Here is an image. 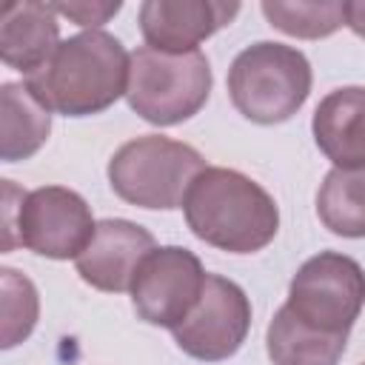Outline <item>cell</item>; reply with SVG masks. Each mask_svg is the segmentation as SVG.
Segmentation results:
<instances>
[{"instance_id":"6da1fadb","label":"cell","mask_w":365,"mask_h":365,"mask_svg":"<svg viewBox=\"0 0 365 365\" xmlns=\"http://www.w3.org/2000/svg\"><path fill=\"white\" fill-rule=\"evenodd\" d=\"M185 222L197 240L228 254H254L279 231L274 197L242 171L205 165L182 200Z\"/></svg>"},{"instance_id":"7a4b0ae2","label":"cell","mask_w":365,"mask_h":365,"mask_svg":"<svg viewBox=\"0 0 365 365\" xmlns=\"http://www.w3.org/2000/svg\"><path fill=\"white\" fill-rule=\"evenodd\" d=\"M131 54L108 31H80L63 40L54 57L26 86L57 114L88 117L114 106L128 88Z\"/></svg>"},{"instance_id":"3957f363","label":"cell","mask_w":365,"mask_h":365,"mask_svg":"<svg viewBox=\"0 0 365 365\" xmlns=\"http://www.w3.org/2000/svg\"><path fill=\"white\" fill-rule=\"evenodd\" d=\"M311 94L308 57L285 43H254L228 68V97L234 108L259 125L291 120Z\"/></svg>"},{"instance_id":"277c9868","label":"cell","mask_w":365,"mask_h":365,"mask_svg":"<svg viewBox=\"0 0 365 365\" xmlns=\"http://www.w3.org/2000/svg\"><path fill=\"white\" fill-rule=\"evenodd\" d=\"M205 160L188 143L145 134L123 143L108 160L111 191L140 208H180Z\"/></svg>"},{"instance_id":"5b68a950","label":"cell","mask_w":365,"mask_h":365,"mask_svg":"<svg viewBox=\"0 0 365 365\" xmlns=\"http://www.w3.org/2000/svg\"><path fill=\"white\" fill-rule=\"evenodd\" d=\"M208 57L197 51H160L140 46L128 63L125 100L137 117L151 125H177L194 117L211 94Z\"/></svg>"},{"instance_id":"8992f818","label":"cell","mask_w":365,"mask_h":365,"mask_svg":"<svg viewBox=\"0 0 365 365\" xmlns=\"http://www.w3.org/2000/svg\"><path fill=\"white\" fill-rule=\"evenodd\" d=\"M97 222L91 217L88 202L63 185H43L34 191H23L20 202H11V191L6 185V208H3V251L23 245L48 259H77L91 237Z\"/></svg>"},{"instance_id":"52a82bcc","label":"cell","mask_w":365,"mask_h":365,"mask_svg":"<svg viewBox=\"0 0 365 365\" xmlns=\"http://www.w3.org/2000/svg\"><path fill=\"white\" fill-rule=\"evenodd\" d=\"M285 305L305 325L348 336L365 305V271L339 251H319L297 268Z\"/></svg>"},{"instance_id":"ba28073f","label":"cell","mask_w":365,"mask_h":365,"mask_svg":"<svg viewBox=\"0 0 365 365\" xmlns=\"http://www.w3.org/2000/svg\"><path fill=\"white\" fill-rule=\"evenodd\" d=\"M208 271L194 251L180 245L154 248L131 282V305L148 325L174 331L200 302Z\"/></svg>"},{"instance_id":"9c48e42d","label":"cell","mask_w":365,"mask_h":365,"mask_svg":"<svg viewBox=\"0 0 365 365\" xmlns=\"http://www.w3.org/2000/svg\"><path fill=\"white\" fill-rule=\"evenodd\" d=\"M248 328L251 302L245 291L220 274H208L200 302L171 334L177 348L191 359L220 362L242 348Z\"/></svg>"},{"instance_id":"30bf717a","label":"cell","mask_w":365,"mask_h":365,"mask_svg":"<svg viewBox=\"0 0 365 365\" xmlns=\"http://www.w3.org/2000/svg\"><path fill=\"white\" fill-rule=\"evenodd\" d=\"M154 248V237L143 225L128 220H100L88 248L74 265L86 285L106 294H123L131 288L140 262Z\"/></svg>"},{"instance_id":"8fae6325","label":"cell","mask_w":365,"mask_h":365,"mask_svg":"<svg viewBox=\"0 0 365 365\" xmlns=\"http://www.w3.org/2000/svg\"><path fill=\"white\" fill-rule=\"evenodd\" d=\"M240 3L222 0H145L140 6V31L151 48L182 54L197 51L202 40L228 26Z\"/></svg>"},{"instance_id":"7c38bea8","label":"cell","mask_w":365,"mask_h":365,"mask_svg":"<svg viewBox=\"0 0 365 365\" xmlns=\"http://www.w3.org/2000/svg\"><path fill=\"white\" fill-rule=\"evenodd\" d=\"M60 23L51 3L11 0L0 14V60L31 77L37 74L60 46Z\"/></svg>"},{"instance_id":"4fadbf2b","label":"cell","mask_w":365,"mask_h":365,"mask_svg":"<svg viewBox=\"0 0 365 365\" xmlns=\"http://www.w3.org/2000/svg\"><path fill=\"white\" fill-rule=\"evenodd\" d=\"M311 131L334 168H365V86L328 91L314 111Z\"/></svg>"},{"instance_id":"5bb4252c","label":"cell","mask_w":365,"mask_h":365,"mask_svg":"<svg viewBox=\"0 0 365 365\" xmlns=\"http://www.w3.org/2000/svg\"><path fill=\"white\" fill-rule=\"evenodd\" d=\"M348 336L342 334H325L282 305L265 331V348L274 365H336L345 354Z\"/></svg>"},{"instance_id":"9a60e30c","label":"cell","mask_w":365,"mask_h":365,"mask_svg":"<svg viewBox=\"0 0 365 365\" xmlns=\"http://www.w3.org/2000/svg\"><path fill=\"white\" fill-rule=\"evenodd\" d=\"M0 157L3 163L29 160L40 151L51 131V111L34 97L26 83H3L0 88Z\"/></svg>"},{"instance_id":"2e32d148","label":"cell","mask_w":365,"mask_h":365,"mask_svg":"<svg viewBox=\"0 0 365 365\" xmlns=\"http://www.w3.org/2000/svg\"><path fill=\"white\" fill-rule=\"evenodd\" d=\"M319 222L348 240L365 237V168H334L317 191Z\"/></svg>"},{"instance_id":"e0dca14e","label":"cell","mask_w":365,"mask_h":365,"mask_svg":"<svg viewBox=\"0 0 365 365\" xmlns=\"http://www.w3.org/2000/svg\"><path fill=\"white\" fill-rule=\"evenodd\" d=\"M265 20L299 40L331 37L339 26H345V3L339 0H262Z\"/></svg>"},{"instance_id":"ac0fdd59","label":"cell","mask_w":365,"mask_h":365,"mask_svg":"<svg viewBox=\"0 0 365 365\" xmlns=\"http://www.w3.org/2000/svg\"><path fill=\"white\" fill-rule=\"evenodd\" d=\"M0 274H3L0 277L3 279V342L0 345L14 348L34 331L40 299L31 279L17 274L14 268H3Z\"/></svg>"},{"instance_id":"d6986e66","label":"cell","mask_w":365,"mask_h":365,"mask_svg":"<svg viewBox=\"0 0 365 365\" xmlns=\"http://www.w3.org/2000/svg\"><path fill=\"white\" fill-rule=\"evenodd\" d=\"M54 14L60 17H68L74 20L77 26L88 29V31H97L103 23H108L120 9L123 3L120 0H111V3H88V0H74V3H51Z\"/></svg>"},{"instance_id":"ffe728a7","label":"cell","mask_w":365,"mask_h":365,"mask_svg":"<svg viewBox=\"0 0 365 365\" xmlns=\"http://www.w3.org/2000/svg\"><path fill=\"white\" fill-rule=\"evenodd\" d=\"M345 26L365 40V0H348L345 3Z\"/></svg>"},{"instance_id":"44dd1931","label":"cell","mask_w":365,"mask_h":365,"mask_svg":"<svg viewBox=\"0 0 365 365\" xmlns=\"http://www.w3.org/2000/svg\"><path fill=\"white\" fill-rule=\"evenodd\" d=\"M362 365H365V362H362Z\"/></svg>"}]
</instances>
